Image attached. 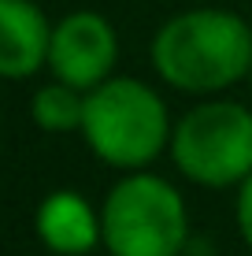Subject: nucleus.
Instances as JSON below:
<instances>
[{
	"label": "nucleus",
	"mask_w": 252,
	"mask_h": 256,
	"mask_svg": "<svg viewBox=\"0 0 252 256\" xmlns=\"http://www.w3.org/2000/svg\"><path fill=\"white\" fill-rule=\"evenodd\" d=\"M152 67L182 93H219L249 78L252 26L223 8H193L152 38Z\"/></svg>",
	"instance_id": "obj_1"
},
{
	"label": "nucleus",
	"mask_w": 252,
	"mask_h": 256,
	"mask_svg": "<svg viewBox=\"0 0 252 256\" xmlns=\"http://www.w3.org/2000/svg\"><path fill=\"white\" fill-rule=\"evenodd\" d=\"M82 138L100 164L141 171L171 148V116L163 96L137 78H104L85 93Z\"/></svg>",
	"instance_id": "obj_2"
},
{
	"label": "nucleus",
	"mask_w": 252,
	"mask_h": 256,
	"mask_svg": "<svg viewBox=\"0 0 252 256\" xmlns=\"http://www.w3.org/2000/svg\"><path fill=\"white\" fill-rule=\"evenodd\" d=\"M189 242L182 193L160 174L130 171L100 208V245L108 256H178Z\"/></svg>",
	"instance_id": "obj_3"
},
{
	"label": "nucleus",
	"mask_w": 252,
	"mask_h": 256,
	"mask_svg": "<svg viewBox=\"0 0 252 256\" xmlns=\"http://www.w3.org/2000/svg\"><path fill=\"white\" fill-rule=\"evenodd\" d=\"M171 156L189 182L241 186L252 174V112L238 100H204L171 130Z\"/></svg>",
	"instance_id": "obj_4"
},
{
	"label": "nucleus",
	"mask_w": 252,
	"mask_h": 256,
	"mask_svg": "<svg viewBox=\"0 0 252 256\" xmlns=\"http://www.w3.org/2000/svg\"><path fill=\"white\" fill-rule=\"evenodd\" d=\"M119 60L115 26L97 12H71L67 19L52 26L48 41V70L59 82L89 93L104 78H111Z\"/></svg>",
	"instance_id": "obj_5"
},
{
	"label": "nucleus",
	"mask_w": 252,
	"mask_h": 256,
	"mask_svg": "<svg viewBox=\"0 0 252 256\" xmlns=\"http://www.w3.org/2000/svg\"><path fill=\"white\" fill-rule=\"evenodd\" d=\"M52 26L33 0H0V78H30L48 64Z\"/></svg>",
	"instance_id": "obj_6"
},
{
	"label": "nucleus",
	"mask_w": 252,
	"mask_h": 256,
	"mask_svg": "<svg viewBox=\"0 0 252 256\" xmlns=\"http://www.w3.org/2000/svg\"><path fill=\"white\" fill-rule=\"evenodd\" d=\"M37 238L56 256H85L100 245V216L82 193L56 190L37 208Z\"/></svg>",
	"instance_id": "obj_7"
},
{
	"label": "nucleus",
	"mask_w": 252,
	"mask_h": 256,
	"mask_svg": "<svg viewBox=\"0 0 252 256\" xmlns=\"http://www.w3.org/2000/svg\"><path fill=\"white\" fill-rule=\"evenodd\" d=\"M82 112H85V93L74 90L67 82H52L45 90L33 93L30 100V116L45 134H71V130H82Z\"/></svg>",
	"instance_id": "obj_8"
},
{
	"label": "nucleus",
	"mask_w": 252,
	"mask_h": 256,
	"mask_svg": "<svg viewBox=\"0 0 252 256\" xmlns=\"http://www.w3.org/2000/svg\"><path fill=\"white\" fill-rule=\"evenodd\" d=\"M234 216H238V230H241V238H245L249 249H252V174L238 186V208H234Z\"/></svg>",
	"instance_id": "obj_9"
},
{
	"label": "nucleus",
	"mask_w": 252,
	"mask_h": 256,
	"mask_svg": "<svg viewBox=\"0 0 252 256\" xmlns=\"http://www.w3.org/2000/svg\"><path fill=\"white\" fill-rule=\"evenodd\" d=\"M249 82H252V67H249Z\"/></svg>",
	"instance_id": "obj_10"
}]
</instances>
